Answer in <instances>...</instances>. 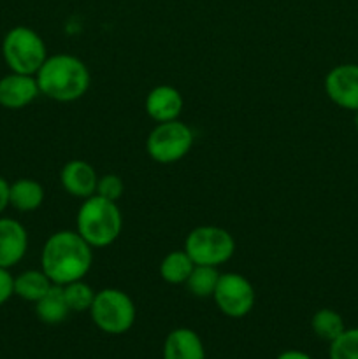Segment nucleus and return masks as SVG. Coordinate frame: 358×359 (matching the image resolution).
<instances>
[{
  "instance_id": "22",
  "label": "nucleus",
  "mask_w": 358,
  "mask_h": 359,
  "mask_svg": "<svg viewBox=\"0 0 358 359\" xmlns=\"http://www.w3.org/2000/svg\"><path fill=\"white\" fill-rule=\"evenodd\" d=\"M329 359H358V328H346L329 344Z\"/></svg>"
},
{
  "instance_id": "16",
  "label": "nucleus",
  "mask_w": 358,
  "mask_h": 359,
  "mask_svg": "<svg viewBox=\"0 0 358 359\" xmlns=\"http://www.w3.org/2000/svg\"><path fill=\"white\" fill-rule=\"evenodd\" d=\"M35 314H37L39 321H42L44 325H62L70 314L65 294H63V287L58 284H53L48 293L41 300L35 302Z\"/></svg>"
},
{
  "instance_id": "20",
  "label": "nucleus",
  "mask_w": 358,
  "mask_h": 359,
  "mask_svg": "<svg viewBox=\"0 0 358 359\" xmlns=\"http://www.w3.org/2000/svg\"><path fill=\"white\" fill-rule=\"evenodd\" d=\"M220 270L216 266H206V265H195L193 272L190 273L188 280H186V290L197 298H213L214 290L220 280Z\"/></svg>"
},
{
  "instance_id": "25",
  "label": "nucleus",
  "mask_w": 358,
  "mask_h": 359,
  "mask_svg": "<svg viewBox=\"0 0 358 359\" xmlns=\"http://www.w3.org/2000/svg\"><path fill=\"white\" fill-rule=\"evenodd\" d=\"M9 186L11 182H7L6 179L0 175V214L9 207Z\"/></svg>"
},
{
  "instance_id": "21",
  "label": "nucleus",
  "mask_w": 358,
  "mask_h": 359,
  "mask_svg": "<svg viewBox=\"0 0 358 359\" xmlns=\"http://www.w3.org/2000/svg\"><path fill=\"white\" fill-rule=\"evenodd\" d=\"M62 287L70 312H90L91 304L95 300V291L90 284L81 279L65 284Z\"/></svg>"
},
{
  "instance_id": "15",
  "label": "nucleus",
  "mask_w": 358,
  "mask_h": 359,
  "mask_svg": "<svg viewBox=\"0 0 358 359\" xmlns=\"http://www.w3.org/2000/svg\"><path fill=\"white\" fill-rule=\"evenodd\" d=\"M44 188L39 181L30 177H21L11 182L9 205L18 212H34L44 202Z\"/></svg>"
},
{
  "instance_id": "11",
  "label": "nucleus",
  "mask_w": 358,
  "mask_h": 359,
  "mask_svg": "<svg viewBox=\"0 0 358 359\" xmlns=\"http://www.w3.org/2000/svg\"><path fill=\"white\" fill-rule=\"evenodd\" d=\"M98 174L84 160H70L60 170V184L70 196L86 200L97 193Z\"/></svg>"
},
{
  "instance_id": "17",
  "label": "nucleus",
  "mask_w": 358,
  "mask_h": 359,
  "mask_svg": "<svg viewBox=\"0 0 358 359\" xmlns=\"http://www.w3.org/2000/svg\"><path fill=\"white\" fill-rule=\"evenodd\" d=\"M195 269V263L190 258L188 252L183 251H171L165 255V258L160 262L158 272L164 283L172 284V286H179V284H186L190 273Z\"/></svg>"
},
{
  "instance_id": "6",
  "label": "nucleus",
  "mask_w": 358,
  "mask_h": 359,
  "mask_svg": "<svg viewBox=\"0 0 358 359\" xmlns=\"http://www.w3.org/2000/svg\"><path fill=\"white\" fill-rule=\"evenodd\" d=\"M185 249L195 265L216 266L230 262L235 255V238L228 230L213 224L197 226L186 235Z\"/></svg>"
},
{
  "instance_id": "3",
  "label": "nucleus",
  "mask_w": 358,
  "mask_h": 359,
  "mask_svg": "<svg viewBox=\"0 0 358 359\" xmlns=\"http://www.w3.org/2000/svg\"><path fill=\"white\" fill-rule=\"evenodd\" d=\"M76 231L93 249L114 244L123 231V214L118 202L98 195L83 200L77 210Z\"/></svg>"
},
{
  "instance_id": "13",
  "label": "nucleus",
  "mask_w": 358,
  "mask_h": 359,
  "mask_svg": "<svg viewBox=\"0 0 358 359\" xmlns=\"http://www.w3.org/2000/svg\"><path fill=\"white\" fill-rule=\"evenodd\" d=\"M27 228L13 217H0V266L13 269L27 255Z\"/></svg>"
},
{
  "instance_id": "12",
  "label": "nucleus",
  "mask_w": 358,
  "mask_h": 359,
  "mask_svg": "<svg viewBox=\"0 0 358 359\" xmlns=\"http://www.w3.org/2000/svg\"><path fill=\"white\" fill-rule=\"evenodd\" d=\"M183 107H185V100H183L181 91L178 88L171 86V84L154 86L146 95V100H144L146 114L154 123H167L179 119Z\"/></svg>"
},
{
  "instance_id": "4",
  "label": "nucleus",
  "mask_w": 358,
  "mask_h": 359,
  "mask_svg": "<svg viewBox=\"0 0 358 359\" xmlns=\"http://www.w3.org/2000/svg\"><path fill=\"white\" fill-rule=\"evenodd\" d=\"M90 318L102 333L116 337L132 330L137 319V309L128 293L118 287H105L95 293Z\"/></svg>"
},
{
  "instance_id": "18",
  "label": "nucleus",
  "mask_w": 358,
  "mask_h": 359,
  "mask_svg": "<svg viewBox=\"0 0 358 359\" xmlns=\"http://www.w3.org/2000/svg\"><path fill=\"white\" fill-rule=\"evenodd\" d=\"M51 286L53 283L42 270H25L14 277V294L30 304L41 300Z\"/></svg>"
},
{
  "instance_id": "23",
  "label": "nucleus",
  "mask_w": 358,
  "mask_h": 359,
  "mask_svg": "<svg viewBox=\"0 0 358 359\" xmlns=\"http://www.w3.org/2000/svg\"><path fill=\"white\" fill-rule=\"evenodd\" d=\"M123 191H125V184H123V179L118 174L98 175L97 193L95 195L104 196V198L112 200V202H118L123 196Z\"/></svg>"
},
{
  "instance_id": "24",
  "label": "nucleus",
  "mask_w": 358,
  "mask_h": 359,
  "mask_svg": "<svg viewBox=\"0 0 358 359\" xmlns=\"http://www.w3.org/2000/svg\"><path fill=\"white\" fill-rule=\"evenodd\" d=\"M14 294V277L11 276L9 269L0 266V307L11 300Z\"/></svg>"
},
{
  "instance_id": "27",
  "label": "nucleus",
  "mask_w": 358,
  "mask_h": 359,
  "mask_svg": "<svg viewBox=\"0 0 358 359\" xmlns=\"http://www.w3.org/2000/svg\"><path fill=\"white\" fill-rule=\"evenodd\" d=\"M354 128L358 132V111H354Z\"/></svg>"
},
{
  "instance_id": "1",
  "label": "nucleus",
  "mask_w": 358,
  "mask_h": 359,
  "mask_svg": "<svg viewBox=\"0 0 358 359\" xmlns=\"http://www.w3.org/2000/svg\"><path fill=\"white\" fill-rule=\"evenodd\" d=\"M93 265V248L76 230H60L49 235L41 252V270L53 284L81 280Z\"/></svg>"
},
{
  "instance_id": "9",
  "label": "nucleus",
  "mask_w": 358,
  "mask_h": 359,
  "mask_svg": "<svg viewBox=\"0 0 358 359\" xmlns=\"http://www.w3.org/2000/svg\"><path fill=\"white\" fill-rule=\"evenodd\" d=\"M325 93L332 104L346 111H358V63H340L325 76Z\"/></svg>"
},
{
  "instance_id": "26",
  "label": "nucleus",
  "mask_w": 358,
  "mask_h": 359,
  "mask_svg": "<svg viewBox=\"0 0 358 359\" xmlns=\"http://www.w3.org/2000/svg\"><path fill=\"white\" fill-rule=\"evenodd\" d=\"M276 359H312V358L309 356L307 353H304V351L288 349V351H283L281 354H277Z\"/></svg>"
},
{
  "instance_id": "19",
  "label": "nucleus",
  "mask_w": 358,
  "mask_h": 359,
  "mask_svg": "<svg viewBox=\"0 0 358 359\" xmlns=\"http://www.w3.org/2000/svg\"><path fill=\"white\" fill-rule=\"evenodd\" d=\"M311 330L323 342H332L346 330L343 316L333 309H319L311 318Z\"/></svg>"
},
{
  "instance_id": "14",
  "label": "nucleus",
  "mask_w": 358,
  "mask_h": 359,
  "mask_svg": "<svg viewBox=\"0 0 358 359\" xmlns=\"http://www.w3.org/2000/svg\"><path fill=\"white\" fill-rule=\"evenodd\" d=\"M164 359H206V346L199 333L192 328H175L165 337Z\"/></svg>"
},
{
  "instance_id": "7",
  "label": "nucleus",
  "mask_w": 358,
  "mask_h": 359,
  "mask_svg": "<svg viewBox=\"0 0 358 359\" xmlns=\"http://www.w3.org/2000/svg\"><path fill=\"white\" fill-rule=\"evenodd\" d=\"M195 133L181 119L157 123L146 139V153L153 161L171 165L181 161L192 151Z\"/></svg>"
},
{
  "instance_id": "5",
  "label": "nucleus",
  "mask_w": 358,
  "mask_h": 359,
  "mask_svg": "<svg viewBox=\"0 0 358 359\" xmlns=\"http://www.w3.org/2000/svg\"><path fill=\"white\" fill-rule=\"evenodd\" d=\"M2 56L11 72L35 76L48 58V48L41 35L32 28L14 27L2 41Z\"/></svg>"
},
{
  "instance_id": "2",
  "label": "nucleus",
  "mask_w": 358,
  "mask_h": 359,
  "mask_svg": "<svg viewBox=\"0 0 358 359\" xmlns=\"http://www.w3.org/2000/svg\"><path fill=\"white\" fill-rule=\"evenodd\" d=\"M35 79L41 95L60 104L81 100L90 90L91 83L86 63L69 53L48 56L35 74Z\"/></svg>"
},
{
  "instance_id": "10",
  "label": "nucleus",
  "mask_w": 358,
  "mask_h": 359,
  "mask_svg": "<svg viewBox=\"0 0 358 359\" xmlns=\"http://www.w3.org/2000/svg\"><path fill=\"white\" fill-rule=\"evenodd\" d=\"M41 95L35 76L11 72L0 79V105L18 111L30 105Z\"/></svg>"
},
{
  "instance_id": "8",
  "label": "nucleus",
  "mask_w": 358,
  "mask_h": 359,
  "mask_svg": "<svg viewBox=\"0 0 358 359\" xmlns=\"http://www.w3.org/2000/svg\"><path fill=\"white\" fill-rule=\"evenodd\" d=\"M213 300L223 316L230 319H242L255 307V287L242 273H221Z\"/></svg>"
}]
</instances>
